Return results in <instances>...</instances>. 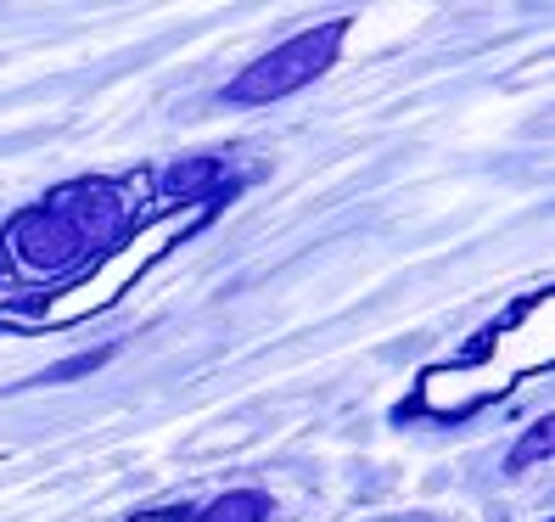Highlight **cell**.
I'll return each mask as SVG.
<instances>
[{
  "instance_id": "6da1fadb",
  "label": "cell",
  "mask_w": 555,
  "mask_h": 522,
  "mask_svg": "<svg viewBox=\"0 0 555 522\" xmlns=\"http://www.w3.org/2000/svg\"><path fill=\"white\" fill-rule=\"evenodd\" d=\"M550 320H555V298L550 292H533L511 320H500L488 332L472 360L461 366H438L427 382H421V410L433 416H466L472 405H494L505 399L521 377H533L550 366Z\"/></svg>"
},
{
  "instance_id": "7a4b0ae2",
  "label": "cell",
  "mask_w": 555,
  "mask_h": 522,
  "mask_svg": "<svg viewBox=\"0 0 555 522\" xmlns=\"http://www.w3.org/2000/svg\"><path fill=\"white\" fill-rule=\"evenodd\" d=\"M214 208H219V203H180V208H169V214H157L152 225H141V231L107 258V265H95V270H90L85 281H74L68 292H51V298L28 315V332H46V326H74V320H85V315H95V309H113L124 292L135 287L163 253H175Z\"/></svg>"
},
{
  "instance_id": "3957f363",
  "label": "cell",
  "mask_w": 555,
  "mask_h": 522,
  "mask_svg": "<svg viewBox=\"0 0 555 522\" xmlns=\"http://www.w3.org/2000/svg\"><path fill=\"white\" fill-rule=\"evenodd\" d=\"M343 35H348V23L337 17V23H325V28H309V35L286 40L281 51L258 56L242 79L224 85V102H231V107H264V102H281V96L314 85L325 68H332V56H337Z\"/></svg>"
},
{
  "instance_id": "277c9868",
  "label": "cell",
  "mask_w": 555,
  "mask_h": 522,
  "mask_svg": "<svg viewBox=\"0 0 555 522\" xmlns=\"http://www.w3.org/2000/svg\"><path fill=\"white\" fill-rule=\"evenodd\" d=\"M141 522H180L175 511H157V517H141Z\"/></svg>"
}]
</instances>
